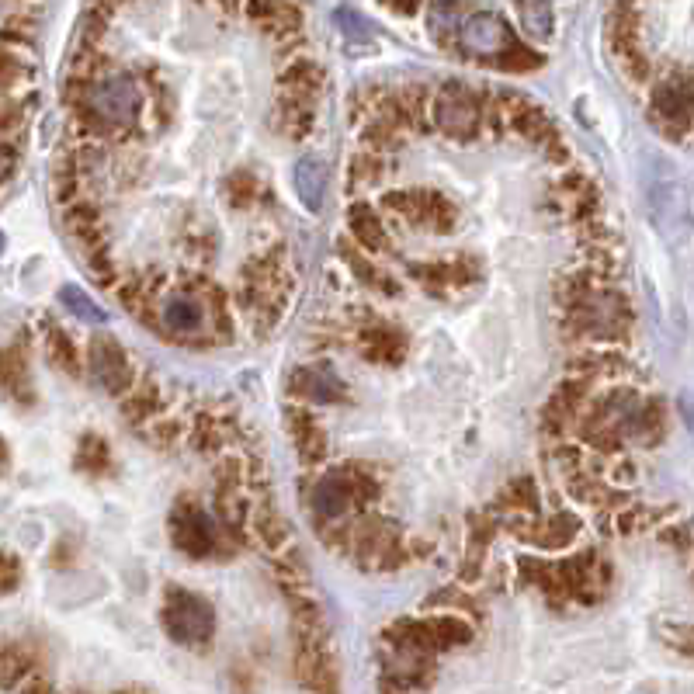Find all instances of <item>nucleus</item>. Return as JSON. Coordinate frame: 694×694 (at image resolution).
<instances>
[{"mask_svg":"<svg viewBox=\"0 0 694 694\" xmlns=\"http://www.w3.org/2000/svg\"><path fill=\"white\" fill-rule=\"evenodd\" d=\"M646 212L653 230L677 247V243L688 240L691 233V202L684 184L677 181L670 171H656L646 177Z\"/></svg>","mask_w":694,"mask_h":694,"instance_id":"f257e3e1","label":"nucleus"},{"mask_svg":"<svg viewBox=\"0 0 694 694\" xmlns=\"http://www.w3.org/2000/svg\"><path fill=\"white\" fill-rule=\"evenodd\" d=\"M164 629L181 646H205L216 632V615L202 597L188 590H171L164 601Z\"/></svg>","mask_w":694,"mask_h":694,"instance_id":"f03ea898","label":"nucleus"},{"mask_svg":"<svg viewBox=\"0 0 694 694\" xmlns=\"http://www.w3.org/2000/svg\"><path fill=\"white\" fill-rule=\"evenodd\" d=\"M139 105H143L139 84L132 77H125V73L98 80V84H91V91H87V112L98 118V122H108V125L132 122Z\"/></svg>","mask_w":694,"mask_h":694,"instance_id":"7ed1b4c3","label":"nucleus"},{"mask_svg":"<svg viewBox=\"0 0 694 694\" xmlns=\"http://www.w3.org/2000/svg\"><path fill=\"white\" fill-rule=\"evenodd\" d=\"M434 122H438V129L445 132V136L452 139H472L479 129V105L476 98H472L469 91H462V87L448 84L438 91V98H434Z\"/></svg>","mask_w":694,"mask_h":694,"instance_id":"20e7f679","label":"nucleus"},{"mask_svg":"<svg viewBox=\"0 0 694 694\" xmlns=\"http://www.w3.org/2000/svg\"><path fill=\"white\" fill-rule=\"evenodd\" d=\"M462 35V46L476 56H486V59H500L507 49L514 46L511 42V28L504 25L500 14H490V11H476L462 21L459 28Z\"/></svg>","mask_w":694,"mask_h":694,"instance_id":"39448f33","label":"nucleus"},{"mask_svg":"<svg viewBox=\"0 0 694 694\" xmlns=\"http://www.w3.org/2000/svg\"><path fill=\"white\" fill-rule=\"evenodd\" d=\"M358 476H347V472H327V476L316 479L313 486V511L316 518L323 521H334V518H344L347 507L354 504L358 497Z\"/></svg>","mask_w":694,"mask_h":694,"instance_id":"423d86ee","label":"nucleus"},{"mask_svg":"<svg viewBox=\"0 0 694 694\" xmlns=\"http://www.w3.org/2000/svg\"><path fill=\"white\" fill-rule=\"evenodd\" d=\"M91 372H94V382L105 386L108 393H125L132 382V372H129V361H125L122 347L108 337H98L91 344Z\"/></svg>","mask_w":694,"mask_h":694,"instance_id":"0eeeda50","label":"nucleus"},{"mask_svg":"<svg viewBox=\"0 0 694 694\" xmlns=\"http://www.w3.org/2000/svg\"><path fill=\"white\" fill-rule=\"evenodd\" d=\"M292 184L299 202L306 205L309 212H323V198H327V164L313 153L295 160L292 167Z\"/></svg>","mask_w":694,"mask_h":694,"instance_id":"6e6552de","label":"nucleus"},{"mask_svg":"<svg viewBox=\"0 0 694 694\" xmlns=\"http://www.w3.org/2000/svg\"><path fill=\"white\" fill-rule=\"evenodd\" d=\"M174 545L188 552V556H195V559L209 556L212 545H216L212 521L205 518L202 511H184V518L174 521Z\"/></svg>","mask_w":694,"mask_h":694,"instance_id":"1a4fd4ad","label":"nucleus"},{"mask_svg":"<svg viewBox=\"0 0 694 694\" xmlns=\"http://www.w3.org/2000/svg\"><path fill=\"white\" fill-rule=\"evenodd\" d=\"M160 320H164L167 330H174V334H195V330L205 327V309L198 299H191V295H171V299L164 302V309H160Z\"/></svg>","mask_w":694,"mask_h":694,"instance_id":"9d476101","label":"nucleus"},{"mask_svg":"<svg viewBox=\"0 0 694 694\" xmlns=\"http://www.w3.org/2000/svg\"><path fill=\"white\" fill-rule=\"evenodd\" d=\"M250 18L271 35H292L299 32V11L289 0H250Z\"/></svg>","mask_w":694,"mask_h":694,"instance_id":"9b49d317","label":"nucleus"},{"mask_svg":"<svg viewBox=\"0 0 694 694\" xmlns=\"http://www.w3.org/2000/svg\"><path fill=\"white\" fill-rule=\"evenodd\" d=\"M0 386L7 389V393L14 396V400H32V382H28V365H25V358H21L14 347H4L0 351Z\"/></svg>","mask_w":694,"mask_h":694,"instance_id":"f8f14e48","label":"nucleus"},{"mask_svg":"<svg viewBox=\"0 0 694 694\" xmlns=\"http://www.w3.org/2000/svg\"><path fill=\"white\" fill-rule=\"evenodd\" d=\"M347 219H351V230H354V236H358L361 243H365V247H372V250L389 247L386 230L379 226V216H375L368 205H354V209L347 212Z\"/></svg>","mask_w":694,"mask_h":694,"instance_id":"ddd939ff","label":"nucleus"},{"mask_svg":"<svg viewBox=\"0 0 694 694\" xmlns=\"http://www.w3.org/2000/svg\"><path fill=\"white\" fill-rule=\"evenodd\" d=\"M518 4V18L521 28L531 35V39H549L552 35V11L549 0H514Z\"/></svg>","mask_w":694,"mask_h":694,"instance_id":"4468645a","label":"nucleus"},{"mask_svg":"<svg viewBox=\"0 0 694 694\" xmlns=\"http://www.w3.org/2000/svg\"><path fill=\"white\" fill-rule=\"evenodd\" d=\"M295 386H299L302 396H309V400H341V382L334 379L330 372H299L295 375Z\"/></svg>","mask_w":694,"mask_h":694,"instance_id":"2eb2a0df","label":"nucleus"},{"mask_svg":"<svg viewBox=\"0 0 694 694\" xmlns=\"http://www.w3.org/2000/svg\"><path fill=\"white\" fill-rule=\"evenodd\" d=\"M292 434H295V445H299L302 459H320L323 455V431L306 417V413H292Z\"/></svg>","mask_w":694,"mask_h":694,"instance_id":"dca6fc26","label":"nucleus"},{"mask_svg":"<svg viewBox=\"0 0 694 694\" xmlns=\"http://www.w3.org/2000/svg\"><path fill=\"white\" fill-rule=\"evenodd\" d=\"M59 302H63V306L70 309L77 320H84V323H105V313H101V309L91 302V295L80 292L77 285H63V289H59Z\"/></svg>","mask_w":694,"mask_h":694,"instance_id":"f3484780","label":"nucleus"},{"mask_svg":"<svg viewBox=\"0 0 694 694\" xmlns=\"http://www.w3.org/2000/svg\"><path fill=\"white\" fill-rule=\"evenodd\" d=\"M334 21H337V28H341V35L351 46H361V42H372L375 39V32H372V25H368V18H361L358 11H351V7H337V14H334Z\"/></svg>","mask_w":694,"mask_h":694,"instance_id":"a211bd4d","label":"nucleus"},{"mask_svg":"<svg viewBox=\"0 0 694 694\" xmlns=\"http://www.w3.org/2000/svg\"><path fill=\"white\" fill-rule=\"evenodd\" d=\"M462 28V0H438L431 11V32L448 35Z\"/></svg>","mask_w":694,"mask_h":694,"instance_id":"6ab92c4d","label":"nucleus"},{"mask_svg":"<svg viewBox=\"0 0 694 694\" xmlns=\"http://www.w3.org/2000/svg\"><path fill=\"white\" fill-rule=\"evenodd\" d=\"M49 358H53L63 372H77V351H73L70 337H66L63 330H49Z\"/></svg>","mask_w":694,"mask_h":694,"instance_id":"aec40b11","label":"nucleus"},{"mask_svg":"<svg viewBox=\"0 0 694 694\" xmlns=\"http://www.w3.org/2000/svg\"><path fill=\"white\" fill-rule=\"evenodd\" d=\"M18 580H21V566H18V559L7 556V552H0V594H4V590H11Z\"/></svg>","mask_w":694,"mask_h":694,"instance_id":"412c9836","label":"nucleus"},{"mask_svg":"<svg viewBox=\"0 0 694 694\" xmlns=\"http://www.w3.org/2000/svg\"><path fill=\"white\" fill-rule=\"evenodd\" d=\"M386 4L393 7V11H400V14H413L420 0H386Z\"/></svg>","mask_w":694,"mask_h":694,"instance_id":"4be33fe9","label":"nucleus"},{"mask_svg":"<svg viewBox=\"0 0 694 694\" xmlns=\"http://www.w3.org/2000/svg\"><path fill=\"white\" fill-rule=\"evenodd\" d=\"M4 167H7V153L0 150V171H4Z\"/></svg>","mask_w":694,"mask_h":694,"instance_id":"5701e85b","label":"nucleus"},{"mask_svg":"<svg viewBox=\"0 0 694 694\" xmlns=\"http://www.w3.org/2000/svg\"><path fill=\"white\" fill-rule=\"evenodd\" d=\"M0 247H4V236H0Z\"/></svg>","mask_w":694,"mask_h":694,"instance_id":"b1692460","label":"nucleus"}]
</instances>
